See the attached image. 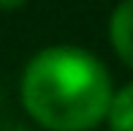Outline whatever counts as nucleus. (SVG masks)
Instances as JSON below:
<instances>
[{"mask_svg": "<svg viewBox=\"0 0 133 131\" xmlns=\"http://www.w3.org/2000/svg\"><path fill=\"white\" fill-rule=\"evenodd\" d=\"M19 98L27 115L46 131H90L106 120L114 85L98 55L54 44L27 60Z\"/></svg>", "mask_w": 133, "mask_h": 131, "instance_id": "obj_1", "label": "nucleus"}, {"mask_svg": "<svg viewBox=\"0 0 133 131\" xmlns=\"http://www.w3.org/2000/svg\"><path fill=\"white\" fill-rule=\"evenodd\" d=\"M109 41L117 57L133 68V0H119L109 16Z\"/></svg>", "mask_w": 133, "mask_h": 131, "instance_id": "obj_2", "label": "nucleus"}, {"mask_svg": "<svg viewBox=\"0 0 133 131\" xmlns=\"http://www.w3.org/2000/svg\"><path fill=\"white\" fill-rule=\"evenodd\" d=\"M106 123H109V131H133V82L122 85L114 93Z\"/></svg>", "mask_w": 133, "mask_h": 131, "instance_id": "obj_3", "label": "nucleus"}, {"mask_svg": "<svg viewBox=\"0 0 133 131\" xmlns=\"http://www.w3.org/2000/svg\"><path fill=\"white\" fill-rule=\"evenodd\" d=\"M27 0H0V11H16V8H22Z\"/></svg>", "mask_w": 133, "mask_h": 131, "instance_id": "obj_4", "label": "nucleus"}]
</instances>
